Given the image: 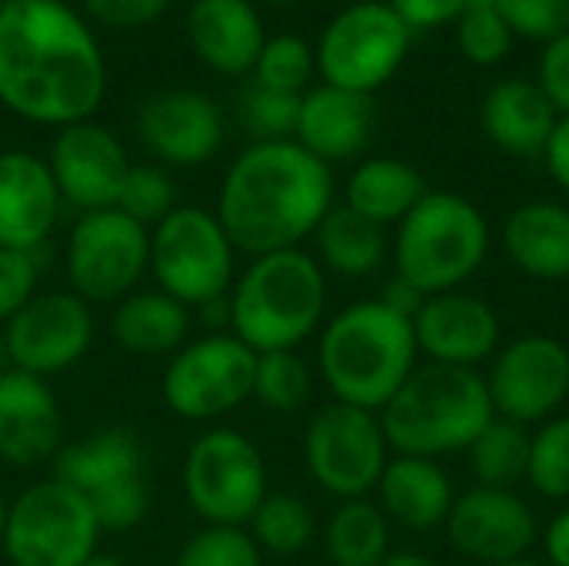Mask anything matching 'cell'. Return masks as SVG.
<instances>
[{"label":"cell","mask_w":569,"mask_h":566,"mask_svg":"<svg viewBox=\"0 0 569 566\" xmlns=\"http://www.w3.org/2000/svg\"><path fill=\"white\" fill-rule=\"evenodd\" d=\"M543 157H547V170H550L553 183H557L563 193H569V113L567 117H560V123H557V130H553L547 150H543Z\"/></svg>","instance_id":"obj_46"},{"label":"cell","mask_w":569,"mask_h":566,"mask_svg":"<svg viewBox=\"0 0 569 566\" xmlns=\"http://www.w3.org/2000/svg\"><path fill=\"white\" fill-rule=\"evenodd\" d=\"M10 370V357H7V344H3V334H0V374Z\"/></svg>","instance_id":"obj_52"},{"label":"cell","mask_w":569,"mask_h":566,"mask_svg":"<svg viewBox=\"0 0 569 566\" xmlns=\"http://www.w3.org/2000/svg\"><path fill=\"white\" fill-rule=\"evenodd\" d=\"M60 447L63 417L50 384L13 367L0 374V460L27 470L50 464Z\"/></svg>","instance_id":"obj_21"},{"label":"cell","mask_w":569,"mask_h":566,"mask_svg":"<svg viewBox=\"0 0 569 566\" xmlns=\"http://www.w3.org/2000/svg\"><path fill=\"white\" fill-rule=\"evenodd\" d=\"M493 566H550L547 560H530V557H520V560H510V564H493Z\"/></svg>","instance_id":"obj_51"},{"label":"cell","mask_w":569,"mask_h":566,"mask_svg":"<svg viewBox=\"0 0 569 566\" xmlns=\"http://www.w3.org/2000/svg\"><path fill=\"white\" fill-rule=\"evenodd\" d=\"M47 167L53 173L60 200L70 203L77 214H90L117 207L130 157L107 127L83 120L57 130Z\"/></svg>","instance_id":"obj_18"},{"label":"cell","mask_w":569,"mask_h":566,"mask_svg":"<svg viewBox=\"0 0 569 566\" xmlns=\"http://www.w3.org/2000/svg\"><path fill=\"white\" fill-rule=\"evenodd\" d=\"M177 187L170 180V173L157 163H130L120 197H117V210L127 214L130 220H137L140 227L153 230L163 217H170L177 210Z\"/></svg>","instance_id":"obj_37"},{"label":"cell","mask_w":569,"mask_h":566,"mask_svg":"<svg viewBox=\"0 0 569 566\" xmlns=\"http://www.w3.org/2000/svg\"><path fill=\"white\" fill-rule=\"evenodd\" d=\"M393 13L417 33V30H433L443 23H457L470 0H387Z\"/></svg>","instance_id":"obj_45"},{"label":"cell","mask_w":569,"mask_h":566,"mask_svg":"<svg viewBox=\"0 0 569 566\" xmlns=\"http://www.w3.org/2000/svg\"><path fill=\"white\" fill-rule=\"evenodd\" d=\"M497 417L540 427L569 400V347L547 334H527L497 350L487 374Z\"/></svg>","instance_id":"obj_16"},{"label":"cell","mask_w":569,"mask_h":566,"mask_svg":"<svg viewBox=\"0 0 569 566\" xmlns=\"http://www.w3.org/2000/svg\"><path fill=\"white\" fill-rule=\"evenodd\" d=\"M543 550H547V564L569 566V507H563L543 534Z\"/></svg>","instance_id":"obj_48"},{"label":"cell","mask_w":569,"mask_h":566,"mask_svg":"<svg viewBox=\"0 0 569 566\" xmlns=\"http://www.w3.org/2000/svg\"><path fill=\"white\" fill-rule=\"evenodd\" d=\"M230 334L253 354L297 350L327 317V274L303 247L250 257L227 294Z\"/></svg>","instance_id":"obj_4"},{"label":"cell","mask_w":569,"mask_h":566,"mask_svg":"<svg viewBox=\"0 0 569 566\" xmlns=\"http://www.w3.org/2000/svg\"><path fill=\"white\" fill-rule=\"evenodd\" d=\"M317 70V53L300 33H277L267 37L257 63H253V83L280 93H303Z\"/></svg>","instance_id":"obj_36"},{"label":"cell","mask_w":569,"mask_h":566,"mask_svg":"<svg viewBox=\"0 0 569 566\" xmlns=\"http://www.w3.org/2000/svg\"><path fill=\"white\" fill-rule=\"evenodd\" d=\"M193 330V310L163 290H133L110 314V337L133 357H173Z\"/></svg>","instance_id":"obj_28"},{"label":"cell","mask_w":569,"mask_h":566,"mask_svg":"<svg viewBox=\"0 0 569 566\" xmlns=\"http://www.w3.org/2000/svg\"><path fill=\"white\" fill-rule=\"evenodd\" d=\"M107 60L90 27L63 0H7L0 10V103L47 127L93 117Z\"/></svg>","instance_id":"obj_1"},{"label":"cell","mask_w":569,"mask_h":566,"mask_svg":"<svg viewBox=\"0 0 569 566\" xmlns=\"http://www.w3.org/2000/svg\"><path fill=\"white\" fill-rule=\"evenodd\" d=\"M513 37L550 43L569 30V0H493Z\"/></svg>","instance_id":"obj_40"},{"label":"cell","mask_w":569,"mask_h":566,"mask_svg":"<svg viewBox=\"0 0 569 566\" xmlns=\"http://www.w3.org/2000/svg\"><path fill=\"white\" fill-rule=\"evenodd\" d=\"M53 480L80 494L103 534H127L150 514L147 460L140 437L127 427H100L57 450Z\"/></svg>","instance_id":"obj_7"},{"label":"cell","mask_w":569,"mask_h":566,"mask_svg":"<svg viewBox=\"0 0 569 566\" xmlns=\"http://www.w3.org/2000/svg\"><path fill=\"white\" fill-rule=\"evenodd\" d=\"M187 40L207 67L240 77L253 70L267 30L250 0H193L187 10Z\"/></svg>","instance_id":"obj_24"},{"label":"cell","mask_w":569,"mask_h":566,"mask_svg":"<svg viewBox=\"0 0 569 566\" xmlns=\"http://www.w3.org/2000/svg\"><path fill=\"white\" fill-rule=\"evenodd\" d=\"M500 314L477 294L447 290L423 300L413 314V337L427 364L477 370L500 350Z\"/></svg>","instance_id":"obj_19"},{"label":"cell","mask_w":569,"mask_h":566,"mask_svg":"<svg viewBox=\"0 0 569 566\" xmlns=\"http://www.w3.org/2000/svg\"><path fill=\"white\" fill-rule=\"evenodd\" d=\"M413 30L387 0H360L343 7L320 33L317 70L323 83L353 93H373L397 77L410 53Z\"/></svg>","instance_id":"obj_12"},{"label":"cell","mask_w":569,"mask_h":566,"mask_svg":"<svg viewBox=\"0 0 569 566\" xmlns=\"http://www.w3.org/2000/svg\"><path fill=\"white\" fill-rule=\"evenodd\" d=\"M333 170L297 140H257L220 180L217 220L243 257L303 247L333 210Z\"/></svg>","instance_id":"obj_2"},{"label":"cell","mask_w":569,"mask_h":566,"mask_svg":"<svg viewBox=\"0 0 569 566\" xmlns=\"http://www.w3.org/2000/svg\"><path fill=\"white\" fill-rule=\"evenodd\" d=\"M173 566H263V550L253 544L247 527L203 524L180 544Z\"/></svg>","instance_id":"obj_38"},{"label":"cell","mask_w":569,"mask_h":566,"mask_svg":"<svg viewBox=\"0 0 569 566\" xmlns=\"http://www.w3.org/2000/svg\"><path fill=\"white\" fill-rule=\"evenodd\" d=\"M490 254L483 210L453 190H430L400 224L390 244L393 274L423 297L460 290Z\"/></svg>","instance_id":"obj_6"},{"label":"cell","mask_w":569,"mask_h":566,"mask_svg":"<svg viewBox=\"0 0 569 566\" xmlns=\"http://www.w3.org/2000/svg\"><path fill=\"white\" fill-rule=\"evenodd\" d=\"M380 300H383L390 310H397V314H403V317H410V320H413V314L423 307V300H427V297H423L413 284H407L403 277H397V274H393V277L387 280V287H383Z\"/></svg>","instance_id":"obj_47"},{"label":"cell","mask_w":569,"mask_h":566,"mask_svg":"<svg viewBox=\"0 0 569 566\" xmlns=\"http://www.w3.org/2000/svg\"><path fill=\"white\" fill-rule=\"evenodd\" d=\"M270 3H297V0H270Z\"/></svg>","instance_id":"obj_54"},{"label":"cell","mask_w":569,"mask_h":566,"mask_svg":"<svg viewBox=\"0 0 569 566\" xmlns=\"http://www.w3.org/2000/svg\"><path fill=\"white\" fill-rule=\"evenodd\" d=\"M377 417L390 454L437 460L470 450L497 410L480 370L420 364Z\"/></svg>","instance_id":"obj_5"},{"label":"cell","mask_w":569,"mask_h":566,"mask_svg":"<svg viewBox=\"0 0 569 566\" xmlns=\"http://www.w3.org/2000/svg\"><path fill=\"white\" fill-rule=\"evenodd\" d=\"M237 247L207 207H177L150 230V264L157 290L200 310L223 300L237 280Z\"/></svg>","instance_id":"obj_8"},{"label":"cell","mask_w":569,"mask_h":566,"mask_svg":"<svg viewBox=\"0 0 569 566\" xmlns=\"http://www.w3.org/2000/svg\"><path fill=\"white\" fill-rule=\"evenodd\" d=\"M60 190L43 157L0 153V247L40 254L60 220Z\"/></svg>","instance_id":"obj_22"},{"label":"cell","mask_w":569,"mask_h":566,"mask_svg":"<svg viewBox=\"0 0 569 566\" xmlns=\"http://www.w3.org/2000/svg\"><path fill=\"white\" fill-rule=\"evenodd\" d=\"M143 147L170 167H200L223 143V117L200 90L153 93L137 120Z\"/></svg>","instance_id":"obj_20"},{"label":"cell","mask_w":569,"mask_h":566,"mask_svg":"<svg viewBox=\"0 0 569 566\" xmlns=\"http://www.w3.org/2000/svg\"><path fill=\"white\" fill-rule=\"evenodd\" d=\"M537 83L543 87V93L550 97V103L560 110V117L569 113V30L560 33L557 40L543 43L540 53V70H537Z\"/></svg>","instance_id":"obj_43"},{"label":"cell","mask_w":569,"mask_h":566,"mask_svg":"<svg viewBox=\"0 0 569 566\" xmlns=\"http://www.w3.org/2000/svg\"><path fill=\"white\" fill-rule=\"evenodd\" d=\"M40 290V260L27 250L0 247V327Z\"/></svg>","instance_id":"obj_42"},{"label":"cell","mask_w":569,"mask_h":566,"mask_svg":"<svg viewBox=\"0 0 569 566\" xmlns=\"http://www.w3.org/2000/svg\"><path fill=\"white\" fill-rule=\"evenodd\" d=\"M503 254L533 280H569V207L557 200L520 203L500 230Z\"/></svg>","instance_id":"obj_27"},{"label":"cell","mask_w":569,"mask_h":566,"mask_svg":"<svg viewBox=\"0 0 569 566\" xmlns=\"http://www.w3.org/2000/svg\"><path fill=\"white\" fill-rule=\"evenodd\" d=\"M13 370L53 377L80 364L93 344V307L73 290H37L3 327Z\"/></svg>","instance_id":"obj_15"},{"label":"cell","mask_w":569,"mask_h":566,"mask_svg":"<svg viewBox=\"0 0 569 566\" xmlns=\"http://www.w3.org/2000/svg\"><path fill=\"white\" fill-rule=\"evenodd\" d=\"M377 566H440L433 557H427V554H413V550H400V554H390L383 564Z\"/></svg>","instance_id":"obj_49"},{"label":"cell","mask_w":569,"mask_h":566,"mask_svg":"<svg viewBox=\"0 0 569 566\" xmlns=\"http://www.w3.org/2000/svg\"><path fill=\"white\" fill-rule=\"evenodd\" d=\"M303 464L323 494L337 500L370 497L390 464L380 417L337 400L320 407L303 434Z\"/></svg>","instance_id":"obj_14"},{"label":"cell","mask_w":569,"mask_h":566,"mask_svg":"<svg viewBox=\"0 0 569 566\" xmlns=\"http://www.w3.org/2000/svg\"><path fill=\"white\" fill-rule=\"evenodd\" d=\"M7 504H10V500L0 494V540H3V524H7Z\"/></svg>","instance_id":"obj_53"},{"label":"cell","mask_w":569,"mask_h":566,"mask_svg":"<svg viewBox=\"0 0 569 566\" xmlns=\"http://www.w3.org/2000/svg\"><path fill=\"white\" fill-rule=\"evenodd\" d=\"M377 507L387 520L407 530H437L447 524L450 507L457 500L450 474L440 460L430 457H400L393 454L380 484H377Z\"/></svg>","instance_id":"obj_26"},{"label":"cell","mask_w":569,"mask_h":566,"mask_svg":"<svg viewBox=\"0 0 569 566\" xmlns=\"http://www.w3.org/2000/svg\"><path fill=\"white\" fill-rule=\"evenodd\" d=\"M170 7V0H83V10L107 27H147L153 23L163 10Z\"/></svg>","instance_id":"obj_44"},{"label":"cell","mask_w":569,"mask_h":566,"mask_svg":"<svg viewBox=\"0 0 569 566\" xmlns=\"http://www.w3.org/2000/svg\"><path fill=\"white\" fill-rule=\"evenodd\" d=\"M323 550L333 566H377L390 557V520L370 500H340L323 527Z\"/></svg>","instance_id":"obj_31"},{"label":"cell","mask_w":569,"mask_h":566,"mask_svg":"<svg viewBox=\"0 0 569 566\" xmlns=\"http://www.w3.org/2000/svg\"><path fill=\"white\" fill-rule=\"evenodd\" d=\"M180 484L190 510L217 527H247L270 494L260 447L233 427L203 430L187 447Z\"/></svg>","instance_id":"obj_10"},{"label":"cell","mask_w":569,"mask_h":566,"mask_svg":"<svg viewBox=\"0 0 569 566\" xmlns=\"http://www.w3.org/2000/svg\"><path fill=\"white\" fill-rule=\"evenodd\" d=\"M527 484L547 500H569V414L530 430Z\"/></svg>","instance_id":"obj_35"},{"label":"cell","mask_w":569,"mask_h":566,"mask_svg":"<svg viewBox=\"0 0 569 566\" xmlns=\"http://www.w3.org/2000/svg\"><path fill=\"white\" fill-rule=\"evenodd\" d=\"M150 230L117 207L77 214L63 240L67 290L90 307H113L147 277Z\"/></svg>","instance_id":"obj_11"},{"label":"cell","mask_w":569,"mask_h":566,"mask_svg":"<svg viewBox=\"0 0 569 566\" xmlns=\"http://www.w3.org/2000/svg\"><path fill=\"white\" fill-rule=\"evenodd\" d=\"M100 537L90 504L50 477L7 504L0 547L10 566H80L100 550Z\"/></svg>","instance_id":"obj_9"},{"label":"cell","mask_w":569,"mask_h":566,"mask_svg":"<svg viewBox=\"0 0 569 566\" xmlns=\"http://www.w3.org/2000/svg\"><path fill=\"white\" fill-rule=\"evenodd\" d=\"M417 367L413 320L380 297L357 300L320 327L317 370L337 404L380 414Z\"/></svg>","instance_id":"obj_3"},{"label":"cell","mask_w":569,"mask_h":566,"mask_svg":"<svg viewBox=\"0 0 569 566\" xmlns=\"http://www.w3.org/2000/svg\"><path fill=\"white\" fill-rule=\"evenodd\" d=\"M480 123L490 143H497L503 153L540 157L560 123V110L550 103L537 80L507 77L487 90Z\"/></svg>","instance_id":"obj_25"},{"label":"cell","mask_w":569,"mask_h":566,"mask_svg":"<svg viewBox=\"0 0 569 566\" xmlns=\"http://www.w3.org/2000/svg\"><path fill=\"white\" fill-rule=\"evenodd\" d=\"M317 247V264L323 274L360 280L377 274L390 257V237L387 227L353 214L343 203H333V210L320 220L317 234L310 237Z\"/></svg>","instance_id":"obj_30"},{"label":"cell","mask_w":569,"mask_h":566,"mask_svg":"<svg viewBox=\"0 0 569 566\" xmlns=\"http://www.w3.org/2000/svg\"><path fill=\"white\" fill-rule=\"evenodd\" d=\"M457 47L477 67L500 63L513 47V30L493 3H470L457 20Z\"/></svg>","instance_id":"obj_39"},{"label":"cell","mask_w":569,"mask_h":566,"mask_svg":"<svg viewBox=\"0 0 569 566\" xmlns=\"http://www.w3.org/2000/svg\"><path fill=\"white\" fill-rule=\"evenodd\" d=\"M443 530L457 554L483 566L527 557L540 537L533 507L517 490L493 487H470L467 494H460Z\"/></svg>","instance_id":"obj_17"},{"label":"cell","mask_w":569,"mask_h":566,"mask_svg":"<svg viewBox=\"0 0 569 566\" xmlns=\"http://www.w3.org/2000/svg\"><path fill=\"white\" fill-rule=\"evenodd\" d=\"M527 464H530V427H520L513 420L493 417L487 430L470 444V467L477 487L517 490V484L527 480Z\"/></svg>","instance_id":"obj_32"},{"label":"cell","mask_w":569,"mask_h":566,"mask_svg":"<svg viewBox=\"0 0 569 566\" xmlns=\"http://www.w3.org/2000/svg\"><path fill=\"white\" fill-rule=\"evenodd\" d=\"M313 390V374L297 350L257 354L253 400L273 414H297Z\"/></svg>","instance_id":"obj_34"},{"label":"cell","mask_w":569,"mask_h":566,"mask_svg":"<svg viewBox=\"0 0 569 566\" xmlns=\"http://www.w3.org/2000/svg\"><path fill=\"white\" fill-rule=\"evenodd\" d=\"M257 354L230 330L187 340L163 370V404L187 424H213L253 400Z\"/></svg>","instance_id":"obj_13"},{"label":"cell","mask_w":569,"mask_h":566,"mask_svg":"<svg viewBox=\"0 0 569 566\" xmlns=\"http://www.w3.org/2000/svg\"><path fill=\"white\" fill-rule=\"evenodd\" d=\"M303 93H280L267 87H250L243 100V117L260 140H293Z\"/></svg>","instance_id":"obj_41"},{"label":"cell","mask_w":569,"mask_h":566,"mask_svg":"<svg viewBox=\"0 0 569 566\" xmlns=\"http://www.w3.org/2000/svg\"><path fill=\"white\" fill-rule=\"evenodd\" d=\"M427 193L430 187L413 163L400 157H370L347 177L343 207L380 227H397Z\"/></svg>","instance_id":"obj_29"},{"label":"cell","mask_w":569,"mask_h":566,"mask_svg":"<svg viewBox=\"0 0 569 566\" xmlns=\"http://www.w3.org/2000/svg\"><path fill=\"white\" fill-rule=\"evenodd\" d=\"M247 534L263 557H297L317 540V517L297 494H267L247 520Z\"/></svg>","instance_id":"obj_33"},{"label":"cell","mask_w":569,"mask_h":566,"mask_svg":"<svg viewBox=\"0 0 569 566\" xmlns=\"http://www.w3.org/2000/svg\"><path fill=\"white\" fill-rule=\"evenodd\" d=\"M3 3H7V0H0V10H3Z\"/></svg>","instance_id":"obj_55"},{"label":"cell","mask_w":569,"mask_h":566,"mask_svg":"<svg viewBox=\"0 0 569 566\" xmlns=\"http://www.w3.org/2000/svg\"><path fill=\"white\" fill-rule=\"evenodd\" d=\"M373 133V100L343 87L320 83L300 97L293 140L327 167L353 160Z\"/></svg>","instance_id":"obj_23"},{"label":"cell","mask_w":569,"mask_h":566,"mask_svg":"<svg viewBox=\"0 0 569 566\" xmlns=\"http://www.w3.org/2000/svg\"><path fill=\"white\" fill-rule=\"evenodd\" d=\"M80 566H127L120 557H113V554H103V550H97L87 564H80Z\"/></svg>","instance_id":"obj_50"}]
</instances>
